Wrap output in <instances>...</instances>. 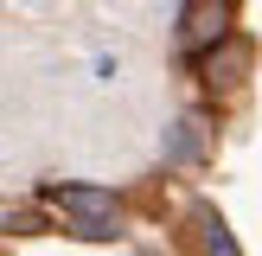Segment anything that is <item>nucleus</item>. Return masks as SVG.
Instances as JSON below:
<instances>
[{
    "label": "nucleus",
    "instance_id": "nucleus-1",
    "mask_svg": "<svg viewBox=\"0 0 262 256\" xmlns=\"http://www.w3.org/2000/svg\"><path fill=\"white\" fill-rule=\"evenodd\" d=\"M45 199L58 205L64 218H71L77 237H90V243L122 237V205H115V192H109V186H45Z\"/></svg>",
    "mask_w": 262,
    "mask_h": 256
},
{
    "label": "nucleus",
    "instance_id": "nucleus-2",
    "mask_svg": "<svg viewBox=\"0 0 262 256\" xmlns=\"http://www.w3.org/2000/svg\"><path fill=\"white\" fill-rule=\"evenodd\" d=\"M230 26H237V0H186V7H179V51H186L192 64L211 58L230 38Z\"/></svg>",
    "mask_w": 262,
    "mask_h": 256
},
{
    "label": "nucleus",
    "instance_id": "nucleus-3",
    "mask_svg": "<svg viewBox=\"0 0 262 256\" xmlns=\"http://www.w3.org/2000/svg\"><path fill=\"white\" fill-rule=\"evenodd\" d=\"M205 154H211L205 115H179V122L166 128V160H173V166H205Z\"/></svg>",
    "mask_w": 262,
    "mask_h": 256
},
{
    "label": "nucleus",
    "instance_id": "nucleus-4",
    "mask_svg": "<svg viewBox=\"0 0 262 256\" xmlns=\"http://www.w3.org/2000/svg\"><path fill=\"white\" fill-rule=\"evenodd\" d=\"M192 224H199V243H205V256H243V250H237V237L224 230V218H217L211 205H199V211H192Z\"/></svg>",
    "mask_w": 262,
    "mask_h": 256
},
{
    "label": "nucleus",
    "instance_id": "nucleus-5",
    "mask_svg": "<svg viewBox=\"0 0 262 256\" xmlns=\"http://www.w3.org/2000/svg\"><path fill=\"white\" fill-rule=\"evenodd\" d=\"M7 230H19V237H38V230H45V211H13V218H7Z\"/></svg>",
    "mask_w": 262,
    "mask_h": 256
}]
</instances>
